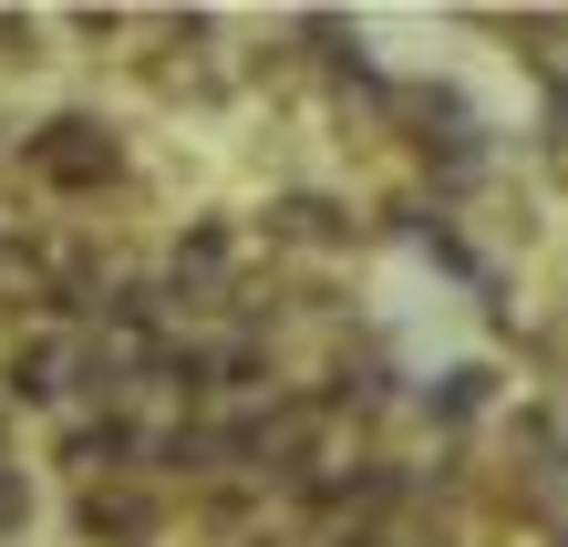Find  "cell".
I'll return each mask as SVG.
<instances>
[{"instance_id":"2","label":"cell","mask_w":568,"mask_h":547,"mask_svg":"<svg viewBox=\"0 0 568 547\" xmlns=\"http://www.w3.org/2000/svg\"><path fill=\"white\" fill-rule=\"evenodd\" d=\"M258 237H270L280 269H321V259H352L362 237H373V217H362L352 196H331V186H280L270 207H258Z\"/></svg>"},{"instance_id":"1","label":"cell","mask_w":568,"mask_h":547,"mask_svg":"<svg viewBox=\"0 0 568 547\" xmlns=\"http://www.w3.org/2000/svg\"><path fill=\"white\" fill-rule=\"evenodd\" d=\"M124 165H135L124 134L104 114H83V104L73 114H42V124L21 134V176L42 186V196H73V207H104V186H124Z\"/></svg>"},{"instance_id":"3","label":"cell","mask_w":568,"mask_h":547,"mask_svg":"<svg viewBox=\"0 0 568 547\" xmlns=\"http://www.w3.org/2000/svg\"><path fill=\"white\" fill-rule=\"evenodd\" d=\"M73 537L83 547H165V486H145V475L73 486Z\"/></svg>"},{"instance_id":"6","label":"cell","mask_w":568,"mask_h":547,"mask_svg":"<svg viewBox=\"0 0 568 547\" xmlns=\"http://www.w3.org/2000/svg\"><path fill=\"white\" fill-rule=\"evenodd\" d=\"M11 537H31V475L0 465V547H11Z\"/></svg>"},{"instance_id":"7","label":"cell","mask_w":568,"mask_h":547,"mask_svg":"<svg viewBox=\"0 0 568 547\" xmlns=\"http://www.w3.org/2000/svg\"><path fill=\"white\" fill-rule=\"evenodd\" d=\"M548 547H568V527H548Z\"/></svg>"},{"instance_id":"5","label":"cell","mask_w":568,"mask_h":547,"mask_svg":"<svg viewBox=\"0 0 568 547\" xmlns=\"http://www.w3.org/2000/svg\"><path fill=\"white\" fill-rule=\"evenodd\" d=\"M0 393H11V403H62V393H73V331H31V341H11Z\"/></svg>"},{"instance_id":"4","label":"cell","mask_w":568,"mask_h":547,"mask_svg":"<svg viewBox=\"0 0 568 547\" xmlns=\"http://www.w3.org/2000/svg\"><path fill=\"white\" fill-rule=\"evenodd\" d=\"M414 414H424L434 434H476L486 414H507V372H496L486 352H465V362L434 372V383H414Z\"/></svg>"}]
</instances>
